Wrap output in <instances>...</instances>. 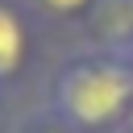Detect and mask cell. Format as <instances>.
Here are the masks:
<instances>
[{
  "mask_svg": "<svg viewBox=\"0 0 133 133\" xmlns=\"http://www.w3.org/2000/svg\"><path fill=\"white\" fill-rule=\"evenodd\" d=\"M129 108L133 62L116 50H71L46 83V112L58 116L71 133H121Z\"/></svg>",
  "mask_w": 133,
  "mask_h": 133,
  "instance_id": "1",
  "label": "cell"
},
{
  "mask_svg": "<svg viewBox=\"0 0 133 133\" xmlns=\"http://www.w3.org/2000/svg\"><path fill=\"white\" fill-rule=\"evenodd\" d=\"M29 17L33 12L21 0H0V104H8L33 71L37 37Z\"/></svg>",
  "mask_w": 133,
  "mask_h": 133,
  "instance_id": "2",
  "label": "cell"
},
{
  "mask_svg": "<svg viewBox=\"0 0 133 133\" xmlns=\"http://www.w3.org/2000/svg\"><path fill=\"white\" fill-rule=\"evenodd\" d=\"M83 37H87L83 46L129 54L133 50V0H96L83 21Z\"/></svg>",
  "mask_w": 133,
  "mask_h": 133,
  "instance_id": "3",
  "label": "cell"
},
{
  "mask_svg": "<svg viewBox=\"0 0 133 133\" xmlns=\"http://www.w3.org/2000/svg\"><path fill=\"white\" fill-rule=\"evenodd\" d=\"M21 4H25L33 17H42V21H54V25H83L96 0H21Z\"/></svg>",
  "mask_w": 133,
  "mask_h": 133,
  "instance_id": "4",
  "label": "cell"
},
{
  "mask_svg": "<svg viewBox=\"0 0 133 133\" xmlns=\"http://www.w3.org/2000/svg\"><path fill=\"white\" fill-rule=\"evenodd\" d=\"M8 133H71V129H66L58 116H50V112L42 108V112H29V116H21V121H17Z\"/></svg>",
  "mask_w": 133,
  "mask_h": 133,
  "instance_id": "5",
  "label": "cell"
},
{
  "mask_svg": "<svg viewBox=\"0 0 133 133\" xmlns=\"http://www.w3.org/2000/svg\"><path fill=\"white\" fill-rule=\"evenodd\" d=\"M121 133H133V108H129V121H125V129Z\"/></svg>",
  "mask_w": 133,
  "mask_h": 133,
  "instance_id": "6",
  "label": "cell"
},
{
  "mask_svg": "<svg viewBox=\"0 0 133 133\" xmlns=\"http://www.w3.org/2000/svg\"><path fill=\"white\" fill-rule=\"evenodd\" d=\"M129 62H133V50H129Z\"/></svg>",
  "mask_w": 133,
  "mask_h": 133,
  "instance_id": "7",
  "label": "cell"
}]
</instances>
